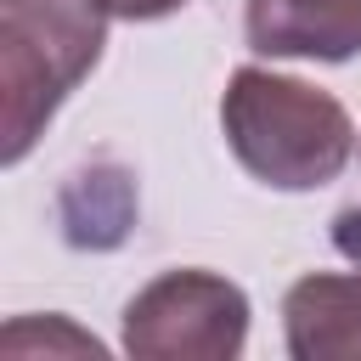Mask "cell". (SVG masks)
Segmentation results:
<instances>
[{
	"instance_id": "obj_1",
	"label": "cell",
	"mask_w": 361,
	"mask_h": 361,
	"mask_svg": "<svg viewBox=\"0 0 361 361\" xmlns=\"http://www.w3.org/2000/svg\"><path fill=\"white\" fill-rule=\"evenodd\" d=\"M220 130L231 158L276 192L333 186L355 152V124L333 90L254 62L226 79Z\"/></svg>"
},
{
	"instance_id": "obj_2",
	"label": "cell",
	"mask_w": 361,
	"mask_h": 361,
	"mask_svg": "<svg viewBox=\"0 0 361 361\" xmlns=\"http://www.w3.org/2000/svg\"><path fill=\"white\" fill-rule=\"evenodd\" d=\"M102 0H0L6 164H23L51 113L90 79L107 45Z\"/></svg>"
},
{
	"instance_id": "obj_3",
	"label": "cell",
	"mask_w": 361,
	"mask_h": 361,
	"mask_svg": "<svg viewBox=\"0 0 361 361\" xmlns=\"http://www.w3.org/2000/svg\"><path fill=\"white\" fill-rule=\"evenodd\" d=\"M248 344V293L220 271H164L124 305V355L135 361H237Z\"/></svg>"
},
{
	"instance_id": "obj_4",
	"label": "cell",
	"mask_w": 361,
	"mask_h": 361,
	"mask_svg": "<svg viewBox=\"0 0 361 361\" xmlns=\"http://www.w3.org/2000/svg\"><path fill=\"white\" fill-rule=\"evenodd\" d=\"M243 39L259 56L350 62L361 51V0H248Z\"/></svg>"
},
{
	"instance_id": "obj_5",
	"label": "cell",
	"mask_w": 361,
	"mask_h": 361,
	"mask_svg": "<svg viewBox=\"0 0 361 361\" xmlns=\"http://www.w3.org/2000/svg\"><path fill=\"white\" fill-rule=\"evenodd\" d=\"M293 361H361V271H310L282 293Z\"/></svg>"
},
{
	"instance_id": "obj_6",
	"label": "cell",
	"mask_w": 361,
	"mask_h": 361,
	"mask_svg": "<svg viewBox=\"0 0 361 361\" xmlns=\"http://www.w3.org/2000/svg\"><path fill=\"white\" fill-rule=\"evenodd\" d=\"M113 17H124V23H158V17H169V11H180L186 0H102Z\"/></svg>"
}]
</instances>
